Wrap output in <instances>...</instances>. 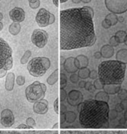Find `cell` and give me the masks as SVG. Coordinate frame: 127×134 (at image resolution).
Returning a JSON list of instances; mask_svg holds the SVG:
<instances>
[{"instance_id": "1", "label": "cell", "mask_w": 127, "mask_h": 134, "mask_svg": "<svg viewBox=\"0 0 127 134\" xmlns=\"http://www.w3.org/2000/svg\"><path fill=\"white\" fill-rule=\"evenodd\" d=\"M97 40L93 17L86 6L61 11L60 49L72 50L90 47Z\"/></svg>"}, {"instance_id": "2", "label": "cell", "mask_w": 127, "mask_h": 134, "mask_svg": "<svg viewBox=\"0 0 127 134\" xmlns=\"http://www.w3.org/2000/svg\"><path fill=\"white\" fill-rule=\"evenodd\" d=\"M109 105L107 102L95 99L82 103L79 111V122L87 129H102L109 127Z\"/></svg>"}, {"instance_id": "3", "label": "cell", "mask_w": 127, "mask_h": 134, "mask_svg": "<svg viewBox=\"0 0 127 134\" xmlns=\"http://www.w3.org/2000/svg\"><path fill=\"white\" fill-rule=\"evenodd\" d=\"M126 65L117 60L102 62L98 65V76L103 85H120L125 80Z\"/></svg>"}, {"instance_id": "4", "label": "cell", "mask_w": 127, "mask_h": 134, "mask_svg": "<svg viewBox=\"0 0 127 134\" xmlns=\"http://www.w3.org/2000/svg\"><path fill=\"white\" fill-rule=\"evenodd\" d=\"M13 66L12 50L9 44L0 37V79L6 75Z\"/></svg>"}, {"instance_id": "5", "label": "cell", "mask_w": 127, "mask_h": 134, "mask_svg": "<svg viewBox=\"0 0 127 134\" xmlns=\"http://www.w3.org/2000/svg\"><path fill=\"white\" fill-rule=\"evenodd\" d=\"M50 66V61L47 57H35L28 63L27 69L31 75L34 77H41L46 73Z\"/></svg>"}, {"instance_id": "6", "label": "cell", "mask_w": 127, "mask_h": 134, "mask_svg": "<svg viewBox=\"0 0 127 134\" xmlns=\"http://www.w3.org/2000/svg\"><path fill=\"white\" fill-rule=\"evenodd\" d=\"M47 87L44 83L36 81L26 87L25 90L26 99L30 103H35L44 99L46 96Z\"/></svg>"}, {"instance_id": "7", "label": "cell", "mask_w": 127, "mask_h": 134, "mask_svg": "<svg viewBox=\"0 0 127 134\" xmlns=\"http://www.w3.org/2000/svg\"><path fill=\"white\" fill-rule=\"evenodd\" d=\"M105 4L109 12L116 15L127 12V0H105Z\"/></svg>"}, {"instance_id": "8", "label": "cell", "mask_w": 127, "mask_h": 134, "mask_svg": "<svg viewBox=\"0 0 127 134\" xmlns=\"http://www.w3.org/2000/svg\"><path fill=\"white\" fill-rule=\"evenodd\" d=\"M55 16L45 8H41L36 16L37 25L41 27H46L55 22Z\"/></svg>"}, {"instance_id": "9", "label": "cell", "mask_w": 127, "mask_h": 134, "mask_svg": "<svg viewBox=\"0 0 127 134\" xmlns=\"http://www.w3.org/2000/svg\"><path fill=\"white\" fill-rule=\"evenodd\" d=\"M49 39V35L45 30L36 29L33 31L31 36V41L35 46L42 48L46 45Z\"/></svg>"}, {"instance_id": "10", "label": "cell", "mask_w": 127, "mask_h": 134, "mask_svg": "<svg viewBox=\"0 0 127 134\" xmlns=\"http://www.w3.org/2000/svg\"><path fill=\"white\" fill-rule=\"evenodd\" d=\"M1 124L4 127H11L15 124V116L9 109H4L1 111Z\"/></svg>"}, {"instance_id": "11", "label": "cell", "mask_w": 127, "mask_h": 134, "mask_svg": "<svg viewBox=\"0 0 127 134\" xmlns=\"http://www.w3.org/2000/svg\"><path fill=\"white\" fill-rule=\"evenodd\" d=\"M83 95L80 91L77 90H71L67 94V103L72 107H76L81 103L83 101Z\"/></svg>"}, {"instance_id": "12", "label": "cell", "mask_w": 127, "mask_h": 134, "mask_svg": "<svg viewBox=\"0 0 127 134\" xmlns=\"http://www.w3.org/2000/svg\"><path fill=\"white\" fill-rule=\"evenodd\" d=\"M9 15L14 23H20L25 20V12L21 8H14L9 12Z\"/></svg>"}, {"instance_id": "13", "label": "cell", "mask_w": 127, "mask_h": 134, "mask_svg": "<svg viewBox=\"0 0 127 134\" xmlns=\"http://www.w3.org/2000/svg\"><path fill=\"white\" fill-rule=\"evenodd\" d=\"M49 110V103L47 100L42 99L35 102L33 105V111L39 115L46 114Z\"/></svg>"}, {"instance_id": "14", "label": "cell", "mask_w": 127, "mask_h": 134, "mask_svg": "<svg viewBox=\"0 0 127 134\" xmlns=\"http://www.w3.org/2000/svg\"><path fill=\"white\" fill-rule=\"evenodd\" d=\"M75 58L74 57H69L65 60L63 62V68L67 73H75L78 71V68L75 65Z\"/></svg>"}, {"instance_id": "15", "label": "cell", "mask_w": 127, "mask_h": 134, "mask_svg": "<svg viewBox=\"0 0 127 134\" xmlns=\"http://www.w3.org/2000/svg\"><path fill=\"white\" fill-rule=\"evenodd\" d=\"M75 65L78 69H81L83 68H87L88 66L89 61L88 58L85 55H79L75 58Z\"/></svg>"}, {"instance_id": "16", "label": "cell", "mask_w": 127, "mask_h": 134, "mask_svg": "<svg viewBox=\"0 0 127 134\" xmlns=\"http://www.w3.org/2000/svg\"><path fill=\"white\" fill-rule=\"evenodd\" d=\"M100 53L102 57L105 58H110L114 55L115 50H114L113 47H112L110 44H107L101 48Z\"/></svg>"}, {"instance_id": "17", "label": "cell", "mask_w": 127, "mask_h": 134, "mask_svg": "<svg viewBox=\"0 0 127 134\" xmlns=\"http://www.w3.org/2000/svg\"><path fill=\"white\" fill-rule=\"evenodd\" d=\"M15 75L14 73L9 72L7 74L5 82V88L7 91L11 92L13 90L15 87Z\"/></svg>"}, {"instance_id": "18", "label": "cell", "mask_w": 127, "mask_h": 134, "mask_svg": "<svg viewBox=\"0 0 127 134\" xmlns=\"http://www.w3.org/2000/svg\"><path fill=\"white\" fill-rule=\"evenodd\" d=\"M104 91L109 95H115L118 93L121 89V85H104Z\"/></svg>"}, {"instance_id": "19", "label": "cell", "mask_w": 127, "mask_h": 134, "mask_svg": "<svg viewBox=\"0 0 127 134\" xmlns=\"http://www.w3.org/2000/svg\"><path fill=\"white\" fill-rule=\"evenodd\" d=\"M116 60L121 63L127 64V49H121L116 54Z\"/></svg>"}, {"instance_id": "20", "label": "cell", "mask_w": 127, "mask_h": 134, "mask_svg": "<svg viewBox=\"0 0 127 134\" xmlns=\"http://www.w3.org/2000/svg\"><path fill=\"white\" fill-rule=\"evenodd\" d=\"M21 26L20 23L13 22L9 26V32L14 36L18 35L21 31Z\"/></svg>"}, {"instance_id": "21", "label": "cell", "mask_w": 127, "mask_h": 134, "mask_svg": "<svg viewBox=\"0 0 127 134\" xmlns=\"http://www.w3.org/2000/svg\"><path fill=\"white\" fill-rule=\"evenodd\" d=\"M58 75H59V70L56 69L50 75L47 79V83L49 85H53L58 81Z\"/></svg>"}, {"instance_id": "22", "label": "cell", "mask_w": 127, "mask_h": 134, "mask_svg": "<svg viewBox=\"0 0 127 134\" xmlns=\"http://www.w3.org/2000/svg\"><path fill=\"white\" fill-rule=\"evenodd\" d=\"M109 95L107 94L106 92H105L104 91H100V92H98L95 95V99L98 100V101H101L104 102H107L109 101Z\"/></svg>"}, {"instance_id": "23", "label": "cell", "mask_w": 127, "mask_h": 134, "mask_svg": "<svg viewBox=\"0 0 127 134\" xmlns=\"http://www.w3.org/2000/svg\"><path fill=\"white\" fill-rule=\"evenodd\" d=\"M115 36L118 41L119 43H125L127 39V33L126 31L122 30L118 31L115 33Z\"/></svg>"}, {"instance_id": "24", "label": "cell", "mask_w": 127, "mask_h": 134, "mask_svg": "<svg viewBox=\"0 0 127 134\" xmlns=\"http://www.w3.org/2000/svg\"><path fill=\"white\" fill-rule=\"evenodd\" d=\"M90 73V70L87 67V68H81V69H79L78 74L77 75H78L79 79L85 80L89 77Z\"/></svg>"}, {"instance_id": "25", "label": "cell", "mask_w": 127, "mask_h": 134, "mask_svg": "<svg viewBox=\"0 0 127 134\" xmlns=\"http://www.w3.org/2000/svg\"><path fill=\"white\" fill-rule=\"evenodd\" d=\"M66 115V121L68 124H72L77 119V115L72 111H67L65 113Z\"/></svg>"}, {"instance_id": "26", "label": "cell", "mask_w": 127, "mask_h": 134, "mask_svg": "<svg viewBox=\"0 0 127 134\" xmlns=\"http://www.w3.org/2000/svg\"><path fill=\"white\" fill-rule=\"evenodd\" d=\"M105 19H107L111 23L112 26H115L118 23V16L116 14L111 13L108 14V15L105 16Z\"/></svg>"}, {"instance_id": "27", "label": "cell", "mask_w": 127, "mask_h": 134, "mask_svg": "<svg viewBox=\"0 0 127 134\" xmlns=\"http://www.w3.org/2000/svg\"><path fill=\"white\" fill-rule=\"evenodd\" d=\"M31 56V52L30 50H27L26 52L24 53V55L22 58H21V63L23 65L26 64L29 61V59Z\"/></svg>"}, {"instance_id": "28", "label": "cell", "mask_w": 127, "mask_h": 134, "mask_svg": "<svg viewBox=\"0 0 127 134\" xmlns=\"http://www.w3.org/2000/svg\"><path fill=\"white\" fill-rule=\"evenodd\" d=\"M30 8L32 9H37L40 6V0H28Z\"/></svg>"}, {"instance_id": "29", "label": "cell", "mask_w": 127, "mask_h": 134, "mask_svg": "<svg viewBox=\"0 0 127 134\" xmlns=\"http://www.w3.org/2000/svg\"><path fill=\"white\" fill-rule=\"evenodd\" d=\"M67 79L66 74L61 73V83H60V86H61V88H64L67 86Z\"/></svg>"}, {"instance_id": "30", "label": "cell", "mask_w": 127, "mask_h": 134, "mask_svg": "<svg viewBox=\"0 0 127 134\" xmlns=\"http://www.w3.org/2000/svg\"><path fill=\"white\" fill-rule=\"evenodd\" d=\"M118 97L122 100L127 99V90L126 89H120L118 93Z\"/></svg>"}, {"instance_id": "31", "label": "cell", "mask_w": 127, "mask_h": 134, "mask_svg": "<svg viewBox=\"0 0 127 134\" xmlns=\"http://www.w3.org/2000/svg\"><path fill=\"white\" fill-rule=\"evenodd\" d=\"M26 125L29 127L30 129H33L36 126V121L32 117H29L26 119Z\"/></svg>"}, {"instance_id": "32", "label": "cell", "mask_w": 127, "mask_h": 134, "mask_svg": "<svg viewBox=\"0 0 127 134\" xmlns=\"http://www.w3.org/2000/svg\"><path fill=\"white\" fill-rule=\"evenodd\" d=\"M118 41L117 40V38H116L115 36H113L110 38L109 40V44L110 46H112V47H117L119 45Z\"/></svg>"}, {"instance_id": "33", "label": "cell", "mask_w": 127, "mask_h": 134, "mask_svg": "<svg viewBox=\"0 0 127 134\" xmlns=\"http://www.w3.org/2000/svg\"><path fill=\"white\" fill-rule=\"evenodd\" d=\"M93 86H94V88L95 90H102L103 88H104V85L101 83L99 79H96L93 82Z\"/></svg>"}, {"instance_id": "34", "label": "cell", "mask_w": 127, "mask_h": 134, "mask_svg": "<svg viewBox=\"0 0 127 134\" xmlns=\"http://www.w3.org/2000/svg\"><path fill=\"white\" fill-rule=\"evenodd\" d=\"M85 89L90 92H94L95 90V88H94L93 85L90 82H86L85 86Z\"/></svg>"}, {"instance_id": "35", "label": "cell", "mask_w": 127, "mask_h": 134, "mask_svg": "<svg viewBox=\"0 0 127 134\" xmlns=\"http://www.w3.org/2000/svg\"><path fill=\"white\" fill-rule=\"evenodd\" d=\"M118 116V112L116 110H110L109 113V120H114Z\"/></svg>"}, {"instance_id": "36", "label": "cell", "mask_w": 127, "mask_h": 134, "mask_svg": "<svg viewBox=\"0 0 127 134\" xmlns=\"http://www.w3.org/2000/svg\"><path fill=\"white\" fill-rule=\"evenodd\" d=\"M70 81L73 83H77L79 82V77L78 75L76 73H72L71 76H70Z\"/></svg>"}, {"instance_id": "37", "label": "cell", "mask_w": 127, "mask_h": 134, "mask_svg": "<svg viewBox=\"0 0 127 134\" xmlns=\"http://www.w3.org/2000/svg\"><path fill=\"white\" fill-rule=\"evenodd\" d=\"M16 83L19 86H23L25 83V77L24 76L20 75L16 79Z\"/></svg>"}, {"instance_id": "38", "label": "cell", "mask_w": 127, "mask_h": 134, "mask_svg": "<svg viewBox=\"0 0 127 134\" xmlns=\"http://www.w3.org/2000/svg\"><path fill=\"white\" fill-rule=\"evenodd\" d=\"M101 26L105 29H109V28H110L112 26V25H111V23L107 19L105 18L102 21V22H101Z\"/></svg>"}, {"instance_id": "39", "label": "cell", "mask_w": 127, "mask_h": 134, "mask_svg": "<svg viewBox=\"0 0 127 134\" xmlns=\"http://www.w3.org/2000/svg\"><path fill=\"white\" fill-rule=\"evenodd\" d=\"M98 77V71H96L95 70H93L92 71H90L89 78L92 80H96L97 79Z\"/></svg>"}, {"instance_id": "40", "label": "cell", "mask_w": 127, "mask_h": 134, "mask_svg": "<svg viewBox=\"0 0 127 134\" xmlns=\"http://www.w3.org/2000/svg\"><path fill=\"white\" fill-rule=\"evenodd\" d=\"M67 97V93L64 88H61V100L62 102L64 101Z\"/></svg>"}, {"instance_id": "41", "label": "cell", "mask_w": 127, "mask_h": 134, "mask_svg": "<svg viewBox=\"0 0 127 134\" xmlns=\"http://www.w3.org/2000/svg\"><path fill=\"white\" fill-rule=\"evenodd\" d=\"M54 110L57 114H59V99L57 98L54 102Z\"/></svg>"}, {"instance_id": "42", "label": "cell", "mask_w": 127, "mask_h": 134, "mask_svg": "<svg viewBox=\"0 0 127 134\" xmlns=\"http://www.w3.org/2000/svg\"><path fill=\"white\" fill-rule=\"evenodd\" d=\"M120 105H121L122 108L124 110H127V99L124 100H122L121 103H120Z\"/></svg>"}, {"instance_id": "43", "label": "cell", "mask_w": 127, "mask_h": 134, "mask_svg": "<svg viewBox=\"0 0 127 134\" xmlns=\"http://www.w3.org/2000/svg\"><path fill=\"white\" fill-rule=\"evenodd\" d=\"M115 110L117 111V112H121L123 110V108H122L121 105H120V103H118V104H117L116 105V107H115Z\"/></svg>"}, {"instance_id": "44", "label": "cell", "mask_w": 127, "mask_h": 134, "mask_svg": "<svg viewBox=\"0 0 127 134\" xmlns=\"http://www.w3.org/2000/svg\"><path fill=\"white\" fill-rule=\"evenodd\" d=\"M16 129H30L29 127H28V125H26V124H20V125H18L17 127H16Z\"/></svg>"}, {"instance_id": "45", "label": "cell", "mask_w": 127, "mask_h": 134, "mask_svg": "<svg viewBox=\"0 0 127 134\" xmlns=\"http://www.w3.org/2000/svg\"><path fill=\"white\" fill-rule=\"evenodd\" d=\"M85 83H86V82L84 80H82L80 81L79 82V87L81 88H85Z\"/></svg>"}, {"instance_id": "46", "label": "cell", "mask_w": 127, "mask_h": 134, "mask_svg": "<svg viewBox=\"0 0 127 134\" xmlns=\"http://www.w3.org/2000/svg\"><path fill=\"white\" fill-rule=\"evenodd\" d=\"M61 124H62L66 122V115H65V113L64 114H61Z\"/></svg>"}, {"instance_id": "47", "label": "cell", "mask_w": 127, "mask_h": 134, "mask_svg": "<svg viewBox=\"0 0 127 134\" xmlns=\"http://www.w3.org/2000/svg\"><path fill=\"white\" fill-rule=\"evenodd\" d=\"M93 56H94V57L96 59H100L101 57V54L100 52H97L95 53Z\"/></svg>"}, {"instance_id": "48", "label": "cell", "mask_w": 127, "mask_h": 134, "mask_svg": "<svg viewBox=\"0 0 127 134\" xmlns=\"http://www.w3.org/2000/svg\"><path fill=\"white\" fill-rule=\"evenodd\" d=\"M66 107L64 105L61 104V114H64L66 112Z\"/></svg>"}, {"instance_id": "49", "label": "cell", "mask_w": 127, "mask_h": 134, "mask_svg": "<svg viewBox=\"0 0 127 134\" xmlns=\"http://www.w3.org/2000/svg\"><path fill=\"white\" fill-rule=\"evenodd\" d=\"M86 7H87V8L88 9V12H90V13L91 14V15L92 16V17L93 18V16H94V11H93V9L91 7H90V6H86Z\"/></svg>"}, {"instance_id": "50", "label": "cell", "mask_w": 127, "mask_h": 134, "mask_svg": "<svg viewBox=\"0 0 127 134\" xmlns=\"http://www.w3.org/2000/svg\"><path fill=\"white\" fill-rule=\"evenodd\" d=\"M124 20H125L124 18L122 16H118V21L120 22V23H123V22L124 21Z\"/></svg>"}, {"instance_id": "51", "label": "cell", "mask_w": 127, "mask_h": 134, "mask_svg": "<svg viewBox=\"0 0 127 134\" xmlns=\"http://www.w3.org/2000/svg\"><path fill=\"white\" fill-rule=\"evenodd\" d=\"M52 2H53L54 4L56 7H58L59 6V0H52Z\"/></svg>"}, {"instance_id": "52", "label": "cell", "mask_w": 127, "mask_h": 134, "mask_svg": "<svg viewBox=\"0 0 127 134\" xmlns=\"http://www.w3.org/2000/svg\"><path fill=\"white\" fill-rule=\"evenodd\" d=\"M72 1L75 4H79L82 1V0H72Z\"/></svg>"}, {"instance_id": "53", "label": "cell", "mask_w": 127, "mask_h": 134, "mask_svg": "<svg viewBox=\"0 0 127 134\" xmlns=\"http://www.w3.org/2000/svg\"><path fill=\"white\" fill-rule=\"evenodd\" d=\"M92 0H82V1L84 3H88L90 2H91Z\"/></svg>"}, {"instance_id": "54", "label": "cell", "mask_w": 127, "mask_h": 134, "mask_svg": "<svg viewBox=\"0 0 127 134\" xmlns=\"http://www.w3.org/2000/svg\"><path fill=\"white\" fill-rule=\"evenodd\" d=\"M59 127V124L58 123H56V124H55L53 126V127H52V128L53 129H58Z\"/></svg>"}, {"instance_id": "55", "label": "cell", "mask_w": 127, "mask_h": 134, "mask_svg": "<svg viewBox=\"0 0 127 134\" xmlns=\"http://www.w3.org/2000/svg\"><path fill=\"white\" fill-rule=\"evenodd\" d=\"M3 24L2 22L0 21V31L3 30Z\"/></svg>"}, {"instance_id": "56", "label": "cell", "mask_w": 127, "mask_h": 134, "mask_svg": "<svg viewBox=\"0 0 127 134\" xmlns=\"http://www.w3.org/2000/svg\"><path fill=\"white\" fill-rule=\"evenodd\" d=\"M124 119L125 120H127V110L125 111V114H124Z\"/></svg>"}, {"instance_id": "57", "label": "cell", "mask_w": 127, "mask_h": 134, "mask_svg": "<svg viewBox=\"0 0 127 134\" xmlns=\"http://www.w3.org/2000/svg\"><path fill=\"white\" fill-rule=\"evenodd\" d=\"M3 18V14L1 13V12H0V21L2 20Z\"/></svg>"}, {"instance_id": "58", "label": "cell", "mask_w": 127, "mask_h": 134, "mask_svg": "<svg viewBox=\"0 0 127 134\" xmlns=\"http://www.w3.org/2000/svg\"><path fill=\"white\" fill-rule=\"evenodd\" d=\"M67 1L68 0H60V2H61V3H63L67 2Z\"/></svg>"}, {"instance_id": "59", "label": "cell", "mask_w": 127, "mask_h": 134, "mask_svg": "<svg viewBox=\"0 0 127 134\" xmlns=\"http://www.w3.org/2000/svg\"><path fill=\"white\" fill-rule=\"evenodd\" d=\"M125 44H126V45L127 46V39H126V42H125Z\"/></svg>"}, {"instance_id": "60", "label": "cell", "mask_w": 127, "mask_h": 134, "mask_svg": "<svg viewBox=\"0 0 127 134\" xmlns=\"http://www.w3.org/2000/svg\"><path fill=\"white\" fill-rule=\"evenodd\" d=\"M0 133H1V131H0Z\"/></svg>"}, {"instance_id": "61", "label": "cell", "mask_w": 127, "mask_h": 134, "mask_svg": "<svg viewBox=\"0 0 127 134\" xmlns=\"http://www.w3.org/2000/svg\"><path fill=\"white\" fill-rule=\"evenodd\" d=\"M0 1H1V0H0Z\"/></svg>"}]
</instances>
